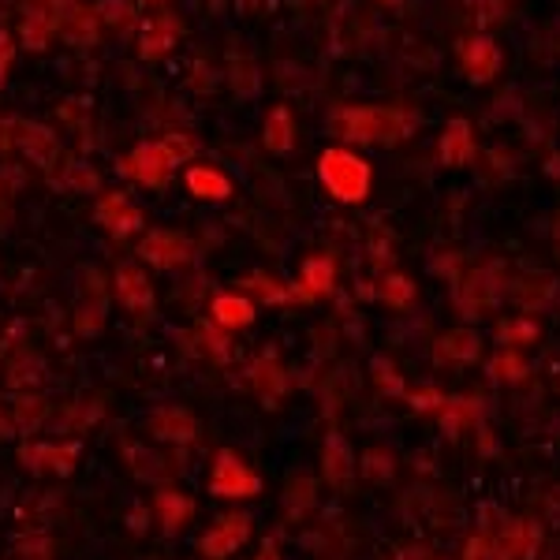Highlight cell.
I'll return each mask as SVG.
<instances>
[{"label":"cell","instance_id":"30bf717a","mask_svg":"<svg viewBox=\"0 0 560 560\" xmlns=\"http://www.w3.org/2000/svg\"><path fill=\"white\" fill-rule=\"evenodd\" d=\"M478 154V142H475V131L467 120H452V124L441 131V142H437V157H441V165L448 168H463L471 165Z\"/></svg>","mask_w":560,"mask_h":560},{"label":"cell","instance_id":"f1b7e54d","mask_svg":"<svg viewBox=\"0 0 560 560\" xmlns=\"http://www.w3.org/2000/svg\"><path fill=\"white\" fill-rule=\"evenodd\" d=\"M12 60H15L12 34H4V30H0V83H4V75H8V68H12Z\"/></svg>","mask_w":560,"mask_h":560},{"label":"cell","instance_id":"7c38bea8","mask_svg":"<svg viewBox=\"0 0 560 560\" xmlns=\"http://www.w3.org/2000/svg\"><path fill=\"white\" fill-rule=\"evenodd\" d=\"M213 490L232 493V497H247V493L258 490V478L243 467V460H239L236 452H221L217 467H213Z\"/></svg>","mask_w":560,"mask_h":560},{"label":"cell","instance_id":"44dd1931","mask_svg":"<svg viewBox=\"0 0 560 560\" xmlns=\"http://www.w3.org/2000/svg\"><path fill=\"white\" fill-rule=\"evenodd\" d=\"M60 187L64 191H98L101 187V176L94 172V165H86V161H64V172H60Z\"/></svg>","mask_w":560,"mask_h":560},{"label":"cell","instance_id":"7402d4cb","mask_svg":"<svg viewBox=\"0 0 560 560\" xmlns=\"http://www.w3.org/2000/svg\"><path fill=\"white\" fill-rule=\"evenodd\" d=\"M378 292L392 310H404V307L415 303V284H411V277H404V273H389V277H381Z\"/></svg>","mask_w":560,"mask_h":560},{"label":"cell","instance_id":"9c48e42d","mask_svg":"<svg viewBox=\"0 0 560 560\" xmlns=\"http://www.w3.org/2000/svg\"><path fill=\"white\" fill-rule=\"evenodd\" d=\"M60 23H64V12L53 8V4H30L27 12H23V23H19V42L23 49H45V45L53 42V34H60Z\"/></svg>","mask_w":560,"mask_h":560},{"label":"cell","instance_id":"7a4b0ae2","mask_svg":"<svg viewBox=\"0 0 560 560\" xmlns=\"http://www.w3.org/2000/svg\"><path fill=\"white\" fill-rule=\"evenodd\" d=\"M318 180L336 202H363L370 195L374 172H370L366 157L351 154V146H329L318 157Z\"/></svg>","mask_w":560,"mask_h":560},{"label":"cell","instance_id":"d4e9b609","mask_svg":"<svg viewBox=\"0 0 560 560\" xmlns=\"http://www.w3.org/2000/svg\"><path fill=\"white\" fill-rule=\"evenodd\" d=\"M493 381H523L527 378V363H523V355L516 351H501L497 359H493Z\"/></svg>","mask_w":560,"mask_h":560},{"label":"cell","instance_id":"6da1fadb","mask_svg":"<svg viewBox=\"0 0 560 560\" xmlns=\"http://www.w3.org/2000/svg\"><path fill=\"white\" fill-rule=\"evenodd\" d=\"M329 127L348 146H392L415 131V116L396 105H344L333 112Z\"/></svg>","mask_w":560,"mask_h":560},{"label":"cell","instance_id":"83f0119b","mask_svg":"<svg viewBox=\"0 0 560 560\" xmlns=\"http://www.w3.org/2000/svg\"><path fill=\"white\" fill-rule=\"evenodd\" d=\"M325 467H329V475L333 478H340V471L351 467V456H348V448H344L340 437H329V460H325Z\"/></svg>","mask_w":560,"mask_h":560},{"label":"cell","instance_id":"4fadbf2b","mask_svg":"<svg viewBox=\"0 0 560 560\" xmlns=\"http://www.w3.org/2000/svg\"><path fill=\"white\" fill-rule=\"evenodd\" d=\"M101 15L98 4H71L64 8V23H60V34H68L71 42L79 45H94L101 38Z\"/></svg>","mask_w":560,"mask_h":560},{"label":"cell","instance_id":"cb8c5ba5","mask_svg":"<svg viewBox=\"0 0 560 560\" xmlns=\"http://www.w3.org/2000/svg\"><path fill=\"white\" fill-rule=\"evenodd\" d=\"M161 150H165V157L172 161V168H180L183 161H191L195 157V139L191 135H183V131H168V135H161Z\"/></svg>","mask_w":560,"mask_h":560},{"label":"cell","instance_id":"277c9868","mask_svg":"<svg viewBox=\"0 0 560 560\" xmlns=\"http://www.w3.org/2000/svg\"><path fill=\"white\" fill-rule=\"evenodd\" d=\"M120 172H124L127 180L150 187V191H161L176 168H172V161L165 157L161 142L154 139V142H139V146H135V150L120 161Z\"/></svg>","mask_w":560,"mask_h":560},{"label":"cell","instance_id":"2e32d148","mask_svg":"<svg viewBox=\"0 0 560 560\" xmlns=\"http://www.w3.org/2000/svg\"><path fill=\"white\" fill-rule=\"evenodd\" d=\"M333 284H336V266L329 254H314V258L303 262V292L307 295L333 292Z\"/></svg>","mask_w":560,"mask_h":560},{"label":"cell","instance_id":"5bb4252c","mask_svg":"<svg viewBox=\"0 0 560 560\" xmlns=\"http://www.w3.org/2000/svg\"><path fill=\"white\" fill-rule=\"evenodd\" d=\"M262 146L269 154H292L295 146V120L288 105H273L266 116V127H262Z\"/></svg>","mask_w":560,"mask_h":560},{"label":"cell","instance_id":"52a82bcc","mask_svg":"<svg viewBox=\"0 0 560 560\" xmlns=\"http://www.w3.org/2000/svg\"><path fill=\"white\" fill-rule=\"evenodd\" d=\"M94 217L98 224L116 239H127L135 236L142 228V210L124 195V191H112V195H101L98 206H94Z\"/></svg>","mask_w":560,"mask_h":560},{"label":"cell","instance_id":"603a6c76","mask_svg":"<svg viewBox=\"0 0 560 560\" xmlns=\"http://www.w3.org/2000/svg\"><path fill=\"white\" fill-rule=\"evenodd\" d=\"M98 15H101V23H105V27H116V30L139 27V12H135L127 0H101Z\"/></svg>","mask_w":560,"mask_h":560},{"label":"cell","instance_id":"4316f807","mask_svg":"<svg viewBox=\"0 0 560 560\" xmlns=\"http://www.w3.org/2000/svg\"><path fill=\"white\" fill-rule=\"evenodd\" d=\"M247 288H251L254 295H262V299H284V295H292V288H280L277 280L266 277V273H254V277H247Z\"/></svg>","mask_w":560,"mask_h":560},{"label":"cell","instance_id":"ffe728a7","mask_svg":"<svg viewBox=\"0 0 560 560\" xmlns=\"http://www.w3.org/2000/svg\"><path fill=\"white\" fill-rule=\"evenodd\" d=\"M437 359H445V363H471V359H478V336L448 333L437 344Z\"/></svg>","mask_w":560,"mask_h":560},{"label":"cell","instance_id":"e0dca14e","mask_svg":"<svg viewBox=\"0 0 560 560\" xmlns=\"http://www.w3.org/2000/svg\"><path fill=\"white\" fill-rule=\"evenodd\" d=\"M460 303L463 314H482L493 303V277L486 273H467V280L460 284Z\"/></svg>","mask_w":560,"mask_h":560},{"label":"cell","instance_id":"9a60e30c","mask_svg":"<svg viewBox=\"0 0 560 560\" xmlns=\"http://www.w3.org/2000/svg\"><path fill=\"white\" fill-rule=\"evenodd\" d=\"M187 187H191V195L206 198V202H224V198L232 195V180L213 165L191 168V172H187Z\"/></svg>","mask_w":560,"mask_h":560},{"label":"cell","instance_id":"1f68e13d","mask_svg":"<svg viewBox=\"0 0 560 560\" xmlns=\"http://www.w3.org/2000/svg\"><path fill=\"white\" fill-rule=\"evenodd\" d=\"M146 4H168V0H146Z\"/></svg>","mask_w":560,"mask_h":560},{"label":"cell","instance_id":"d6986e66","mask_svg":"<svg viewBox=\"0 0 560 560\" xmlns=\"http://www.w3.org/2000/svg\"><path fill=\"white\" fill-rule=\"evenodd\" d=\"M157 437H172V441H187V437H195V422L187 411H157L154 419H150Z\"/></svg>","mask_w":560,"mask_h":560},{"label":"cell","instance_id":"8fae6325","mask_svg":"<svg viewBox=\"0 0 560 560\" xmlns=\"http://www.w3.org/2000/svg\"><path fill=\"white\" fill-rule=\"evenodd\" d=\"M116 299L127 310H150L154 307V288L135 262H120L116 266Z\"/></svg>","mask_w":560,"mask_h":560},{"label":"cell","instance_id":"ac0fdd59","mask_svg":"<svg viewBox=\"0 0 560 560\" xmlns=\"http://www.w3.org/2000/svg\"><path fill=\"white\" fill-rule=\"evenodd\" d=\"M213 318L228 329H239V325H251L254 322V303L243 299V295H217L213 299Z\"/></svg>","mask_w":560,"mask_h":560},{"label":"cell","instance_id":"3957f363","mask_svg":"<svg viewBox=\"0 0 560 560\" xmlns=\"http://www.w3.org/2000/svg\"><path fill=\"white\" fill-rule=\"evenodd\" d=\"M15 150H23L30 165L49 172V176L64 165V150H60V139L53 135V127L34 124V120H15Z\"/></svg>","mask_w":560,"mask_h":560},{"label":"cell","instance_id":"484cf974","mask_svg":"<svg viewBox=\"0 0 560 560\" xmlns=\"http://www.w3.org/2000/svg\"><path fill=\"white\" fill-rule=\"evenodd\" d=\"M497 336H501V344H534L538 340V325L531 318H512V322H501Z\"/></svg>","mask_w":560,"mask_h":560},{"label":"cell","instance_id":"8992f818","mask_svg":"<svg viewBox=\"0 0 560 560\" xmlns=\"http://www.w3.org/2000/svg\"><path fill=\"white\" fill-rule=\"evenodd\" d=\"M139 254L157 269H176V266H183V262H191L195 247H191V239L183 236V232H172V228H154L150 236L142 239Z\"/></svg>","mask_w":560,"mask_h":560},{"label":"cell","instance_id":"5b68a950","mask_svg":"<svg viewBox=\"0 0 560 560\" xmlns=\"http://www.w3.org/2000/svg\"><path fill=\"white\" fill-rule=\"evenodd\" d=\"M183 38V19L176 12H157L142 19L139 27V56L142 60H161L168 56Z\"/></svg>","mask_w":560,"mask_h":560},{"label":"cell","instance_id":"4dcf8cb0","mask_svg":"<svg viewBox=\"0 0 560 560\" xmlns=\"http://www.w3.org/2000/svg\"><path fill=\"white\" fill-rule=\"evenodd\" d=\"M42 4H53V8H60V12H64V8H71L75 0H42Z\"/></svg>","mask_w":560,"mask_h":560},{"label":"cell","instance_id":"ba28073f","mask_svg":"<svg viewBox=\"0 0 560 560\" xmlns=\"http://www.w3.org/2000/svg\"><path fill=\"white\" fill-rule=\"evenodd\" d=\"M460 64H463V75L471 83H490V79H497V71H501L504 53L493 38L478 34V38H467L460 45Z\"/></svg>","mask_w":560,"mask_h":560},{"label":"cell","instance_id":"f546056e","mask_svg":"<svg viewBox=\"0 0 560 560\" xmlns=\"http://www.w3.org/2000/svg\"><path fill=\"white\" fill-rule=\"evenodd\" d=\"M15 150V120H0V157Z\"/></svg>","mask_w":560,"mask_h":560}]
</instances>
